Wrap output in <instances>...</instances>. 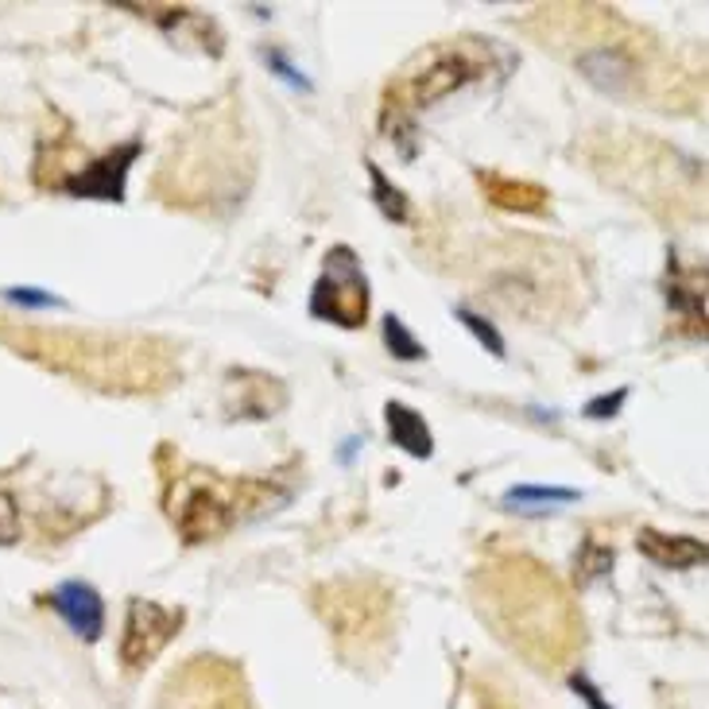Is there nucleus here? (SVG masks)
<instances>
[{
	"label": "nucleus",
	"mask_w": 709,
	"mask_h": 709,
	"mask_svg": "<svg viewBox=\"0 0 709 709\" xmlns=\"http://www.w3.org/2000/svg\"><path fill=\"white\" fill-rule=\"evenodd\" d=\"M453 319H458L461 326H466L469 334H473L477 342L484 345V353H492V357H504V337H500V330L492 326L489 319H481V314L466 311V306H458V311H453Z\"/></svg>",
	"instance_id": "2eb2a0df"
},
{
	"label": "nucleus",
	"mask_w": 709,
	"mask_h": 709,
	"mask_svg": "<svg viewBox=\"0 0 709 709\" xmlns=\"http://www.w3.org/2000/svg\"><path fill=\"white\" fill-rule=\"evenodd\" d=\"M582 74L593 82L597 90H605V94H628L632 86V59L624 55L621 48H597L590 51V55H582Z\"/></svg>",
	"instance_id": "9d476101"
},
{
	"label": "nucleus",
	"mask_w": 709,
	"mask_h": 709,
	"mask_svg": "<svg viewBox=\"0 0 709 709\" xmlns=\"http://www.w3.org/2000/svg\"><path fill=\"white\" fill-rule=\"evenodd\" d=\"M144 152L140 140H128V144H117L113 152H105L97 164H90L82 175L66 179V195L74 198H102V202H125V179L133 171L136 156Z\"/></svg>",
	"instance_id": "20e7f679"
},
{
	"label": "nucleus",
	"mask_w": 709,
	"mask_h": 709,
	"mask_svg": "<svg viewBox=\"0 0 709 709\" xmlns=\"http://www.w3.org/2000/svg\"><path fill=\"white\" fill-rule=\"evenodd\" d=\"M249 484L226 481L213 473H187L167 489V515L179 528L187 543H210V539L226 535L244 512L241 492Z\"/></svg>",
	"instance_id": "f257e3e1"
},
{
	"label": "nucleus",
	"mask_w": 709,
	"mask_h": 709,
	"mask_svg": "<svg viewBox=\"0 0 709 709\" xmlns=\"http://www.w3.org/2000/svg\"><path fill=\"white\" fill-rule=\"evenodd\" d=\"M570 690H574V694H577V698H582V701H585V706H590V709H613V706H608V701H605V698H601V690H597V686H593V682H590V678H585V675H570Z\"/></svg>",
	"instance_id": "aec40b11"
},
{
	"label": "nucleus",
	"mask_w": 709,
	"mask_h": 709,
	"mask_svg": "<svg viewBox=\"0 0 709 709\" xmlns=\"http://www.w3.org/2000/svg\"><path fill=\"white\" fill-rule=\"evenodd\" d=\"M183 608H171L164 601L133 597L125 613V636H121V663L125 670H144L164 655V647L179 636Z\"/></svg>",
	"instance_id": "7ed1b4c3"
},
{
	"label": "nucleus",
	"mask_w": 709,
	"mask_h": 709,
	"mask_svg": "<svg viewBox=\"0 0 709 709\" xmlns=\"http://www.w3.org/2000/svg\"><path fill=\"white\" fill-rule=\"evenodd\" d=\"M48 601H51V608L63 616L66 628H71L79 639H86V644L102 639V632H105V601H102V593H97L90 582H79V577H71V582L55 585Z\"/></svg>",
	"instance_id": "39448f33"
},
{
	"label": "nucleus",
	"mask_w": 709,
	"mask_h": 709,
	"mask_svg": "<svg viewBox=\"0 0 709 709\" xmlns=\"http://www.w3.org/2000/svg\"><path fill=\"white\" fill-rule=\"evenodd\" d=\"M481 187L489 190V202L504 206V210H520V213H531V210H543L546 195L543 187H531V183H520V179H504V175H481Z\"/></svg>",
	"instance_id": "9b49d317"
},
{
	"label": "nucleus",
	"mask_w": 709,
	"mask_h": 709,
	"mask_svg": "<svg viewBox=\"0 0 709 709\" xmlns=\"http://www.w3.org/2000/svg\"><path fill=\"white\" fill-rule=\"evenodd\" d=\"M473 71H477V66L469 63L466 55H458V51H446V55H438L427 71L411 74V79L404 82L407 97H411V110H427V105H435V102H442V97L458 94L466 82H473Z\"/></svg>",
	"instance_id": "423d86ee"
},
{
	"label": "nucleus",
	"mask_w": 709,
	"mask_h": 709,
	"mask_svg": "<svg viewBox=\"0 0 709 709\" xmlns=\"http://www.w3.org/2000/svg\"><path fill=\"white\" fill-rule=\"evenodd\" d=\"M264 59H268V66L275 71V79H283V82H291L295 90H311V82L303 79V74L295 71V66L288 63V59L280 55V51H264Z\"/></svg>",
	"instance_id": "6ab92c4d"
},
{
	"label": "nucleus",
	"mask_w": 709,
	"mask_h": 709,
	"mask_svg": "<svg viewBox=\"0 0 709 709\" xmlns=\"http://www.w3.org/2000/svg\"><path fill=\"white\" fill-rule=\"evenodd\" d=\"M574 570H577V585L597 582V577H605L608 570H613V551L593 543V539H585L582 551H577V559H574Z\"/></svg>",
	"instance_id": "4468645a"
},
{
	"label": "nucleus",
	"mask_w": 709,
	"mask_h": 709,
	"mask_svg": "<svg viewBox=\"0 0 709 709\" xmlns=\"http://www.w3.org/2000/svg\"><path fill=\"white\" fill-rule=\"evenodd\" d=\"M4 299L17 306H28V311H40V306H63V299L51 295L43 288H4Z\"/></svg>",
	"instance_id": "f3484780"
},
{
	"label": "nucleus",
	"mask_w": 709,
	"mask_h": 709,
	"mask_svg": "<svg viewBox=\"0 0 709 709\" xmlns=\"http://www.w3.org/2000/svg\"><path fill=\"white\" fill-rule=\"evenodd\" d=\"M577 500H582V489H562V484H512L504 492V508L520 515H551Z\"/></svg>",
	"instance_id": "1a4fd4ad"
},
{
	"label": "nucleus",
	"mask_w": 709,
	"mask_h": 709,
	"mask_svg": "<svg viewBox=\"0 0 709 709\" xmlns=\"http://www.w3.org/2000/svg\"><path fill=\"white\" fill-rule=\"evenodd\" d=\"M624 404H628V388H613L608 396L590 399V404L582 407V415L585 419H616Z\"/></svg>",
	"instance_id": "dca6fc26"
},
{
	"label": "nucleus",
	"mask_w": 709,
	"mask_h": 709,
	"mask_svg": "<svg viewBox=\"0 0 709 709\" xmlns=\"http://www.w3.org/2000/svg\"><path fill=\"white\" fill-rule=\"evenodd\" d=\"M311 314L345 330H361L368 322V275L357 252L345 244H334L322 260V275L311 288Z\"/></svg>",
	"instance_id": "f03ea898"
},
{
	"label": "nucleus",
	"mask_w": 709,
	"mask_h": 709,
	"mask_svg": "<svg viewBox=\"0 0 709 709\" xmlns=\"http://www.w3.org/2000/svg\"><path fill=\"white\" fill-rule=\"evenodd\" d=\"M368 167V179H373V195H376V210L392 221V226H404L411 218V206H407V195L380 171L376 164H365Z\"/></svg>",
	"instance_id": "f8f14e48"
},
{
	"label": "nucleus",
	"mask_w": 709,
	"mask_h": 709,
	"mask_svg": "<svg viewBox=\"0 0 709 709\" xmlns=\"http://www.w3.org/2000/svg\"><path fill=\"white\" fill-rule=\"evenodd\" d=\"M384 419H388L392 446H399V450L411 453V458H419V461H427L430 453H435V435H430L427 419H423L415 407L392 399V404L384 407Z\"/></svg>",
	"instance_id": "6e6552de"
},
{
	"label": "nucleus",
	"mask_w": 709,
	"mask_h": 709,
	"mask_svg": "<svg viewBox=\"0 0 709 709\" xmlns=\"http://www.w3.org/2000/svg\"><path fill=\"white\" fill-rule=\"evenodd\" d=\"M20 539V508L9 492H0V546H12Z\"/></svg>",
	"instance_id": "a211bd4d"
},
{
	"label": "nucleus",
	"mask_w": 709,
	"mask_h": 709,
	"mask_svg": "<svg viewBox=\"0 0 709 709\" xmlns=\"http://www.w3.org/2000/svg\"><path fill=\"white\" fill-rule=\"evenodd\" d=\"M380 334H384V350L392 353L396 361H427V350L423 342L396 319V314H384L380 319Z\"/></svg>",
	"instance_id": "ddd939ff"
},
{
	"label": "nucleus",
	"mask_w": 709,
	"mask_h": 709,
	"mask_svg": "<svg viewBox=\"0 0 709 709\" xmlns=\"http://www.w3.org/2000/svg\"><path fill=\"white\" fill-rule=\"evenodd\" d=\"M636 546L644 559H651L655 566H663V570H694L706 562V543L694 535H670V531L644 528L636 539Z\"/></svg>",
	"instance_id": "0eeeda50"
}]
</instances>
